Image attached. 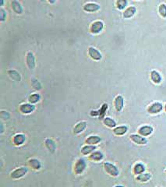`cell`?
<instances>
[{"label": "cell", "instance_id": "32", "mask_svg": "<svg viewBox=\"0 0 166 187\" xmlns=\"http://www.w3.org/2000/svg\"><path fill=\"white\" fill-rule=\"evenodd\" d=\"M32 86L37 90H39L41 89V84L39 83V81H37V79H33V81H32Z\"/></svg>", "mask_w": 166, "mask_h": 187}, {"label": "cell", "instance_id": "29", "mask_svg": "<svg viewBox=\"0 0 166 187\" xmlns=\"http://www.w3.org/2000/svg\"><path fill=\"white\" fill-rule=\"evenodd\" d=\"M145 171V167L141 163H137L135 164L134 168H133V171H134L135 175H140L141 173H143Z\"/></svg>", "mask_w": 166, "mask_h": 187}, {"label": "cell", "instance_id": "35", "mask_svg": "<svg viewBox=\"0 0 166 187\" xmlns=\"http://www.w3.org/2000/svg\"><path fill=\"white\" fill-rule=\"evenodd\" d=\"M47 1H48V2L49 4H54L56 2V0H47Z\"/></svg>", "mask_w": 166, "mask_h": 187}, {"label": "cell", "instance_id": "36", "mask_svg": "<svg viewBox=\"0 0 166 187\" xmlns=\"http://www.w3.org/2000/svg\"><path fill=\"white\" fill-rule=\"evenodd\" d=\"M0 2H1V6H3V4H4V0H0Z\"/></svg>", "mask_w": 166, "mask_h": 187}, {"label": "cell", "instance_id": "30", "mask_svg": "<svg viewBox=\"0 0 166 187\" xmlns=\"http://www.w3.org/2000/svg\"><path fill=\"white\" fill-rule=\"evenodd\" d=\"M126 5H127V0H117L116 1V7L120 10L125 9Z\"/></svg>", "mask_w": 166, "mask_h": 187}, {"label": "cell", "instance_id": "21", "mask_svg": "<svg viewBox=\"0 0 166 187\" xmlns=\"http://www.w3.org/2000/svg\"><path fill=\"white\" fill-rule=\"evenodd\" d=\"M101 141V138L99 136H96V135H93V136H90L85 139V143L87 144H91V145H96L99 143Z\"/></svg>", "mask_w": 166, "mask_h": 187}, {"label": "cell", "instance_id": "10", "mask_svg": "<svg viewBox=\"0 0 166 187\" xmlns=\"http://www.w3.org/2000/svg\"><path fill=\"white\" fill-rule=\"evenodd\" d=\"M163 109V105L160 102H154L147 108V111L150 114H157L161 112Z\"/></svg>", "mask_w": 166, "mask_h": 187}, {"label": "cell", "instance_id": "9", "mask_svg": "<svg viewBox=\"0 0 166 187\" xmlns=\"http://www.w3.org/2000/svg\"><path fill=\"white\" fill-rule=\"evenodd\" d=\"M26 138L25 134H23V133H16L12 137V143L15 146H22L26 142Z\"/></svg>", "mask_w": 166, "mask_h": 187}, {"label": "cell", "instance_id": "1", "mask_svg": "<svg viewBox=\"0 0 166 187\" xmlns=\"http://www.w3.org/2000/svg\"><path fill=\"white\" fill-rule=\"evenodd\" d=\"M86 168H87V162H86L84 158L81 157V158L78 159L77 161L75 162L73 171L77 175H82L84 172Z\"/></svg>", "mask_w": 166, "mask_h": 187}, {"label": "cell", "instance_id": "11", "mask_svg": "<svg viewBox=\"0 0 166 187\" xmlns=\"http://www.w3.org/2000/svg\"><path fill=\"white\" fill-rule=\"evenodd\" d=\"M83 9L85 12H94L100 9V5L95 2H87L83 6Z\"/></svg>", "mask_w": 166, "mask_h": 187}, {"label": "cell", "instance_id": "39", "mask_svg": "<svg viewBox=\"0 0 166 187\" xmlns=\"http://www.w3.org/2000/svg\"><path fill=\"white\" fill-rule=\"evenodd\" d=\"M165 172H166V170H165Z\"/></svg>", "mask_w": 166, "mask_h": 187}, {"label": "cell", "instance_id": "27", "mask_svg": "<svg viewBox=\"0 0 166 187\" xmlns=\"http://www.w3.org/2000/svg\"><path fill=\"white\" fill-rule=\"evenodd\" d=\"M108 108V104L107 103H104L102 104L101 107L100 108V109H98L99 111V119L100 120H103L104 119V116H105V114L107 112V110Z\"/></svg>", "mask_w": 166, "mask_h": 187}, {"label": "cell", "instance_id": "37", "mask_svg": "<svg viewBox=\"0 0 166 187\" xmlns=\"http://www.w3.org/2000/svg\"><path fill=\"white\" fill-rule=\"evenodd\" d=\"M39 1H41V2H44L45 0H39Z\"/></svg>", "mask_w": 166, "mask_h": 187}, {"label": "cell", "instance_id": "34", "mask_svg": "<svg viewBox=\"0 0 166 187\" xmlns=\"http://www.w3.org/2000/svg\"><path fill=\"white\" fill-rule=\"evenodd\" d=\"M90 115L91 117H98L99 111L98 110H91V111H90Z\"/></svg>", "mask_w": 166, "mask_h": 187}, {"label": "cell", "instance_id": "31", "mask_svg": "<svg viewBox=\"0 0 166 187\" xmlns=\"http://www.w3.org/2000/svg\"><path fill=\"white\" fill-rule=\"evenodd\" d=\"M158 12L163 18H166V5L165 4H161L158 7Z\"/></svg>", "mask_w": 166, "mask_h": 187}, {"label": "cell", "instance_id": "18", "mask_svg": "<svg viewBox=\"0 0 166 187\" xmlns=\"http://www.w3.org/2000/svg\"><path fill=\"white\" fill-rule=\"evenodd\" d=\"M153 131H154V129H153V127H151L150 125H143V126H141V127L139 129L138 132H139V134L141 135V136H150L152 132H153Z\"/></svg>", "mask_w": 166, "mask_h": 187}, {"label": "cell", "instance_id": "25", "mask_svg": "<svg viewBox=\"0 0 166 187\" xmlns=\"http://www.w3.org/2000/svg\"><path fill=\"white\" fill-rule=\"evenodd\" d=\"M41 95L38 93H33L28 97V102L31 103V104H37V102L41 101Z\"/></svg>", "mask_w": 166, "mask_h": 187}, {"label": "cell", "instance_id": "16", "mask_svg": "<svg viewBox=\"0 0 166 187\" xmlns=\"http://www.w3.org/2000/svg\"><path fill=\"white\" fill-rule=\"evenodd\" d=\"M97 149V146L95 145H91V144H87L84 145L83 146L81 147L80 150V153L83 155H90L92 152H94V150Z\"/></svg>", "mask_w": 166, "mask_h": 187}, {"label": "cell", "instance_id": "13", "mask_svg": "<svg viewBox=\"0 0 166 187\" xmlns=\"http://www.w3.org/2000/svg\"><path fill=\"white\" fill-rule=\"evenodd\" d=\"M11 8H12V11L17 15L23 14V8L20 2H19L17 0H12L11 2Z\"/></svg>", "mask_w": 166, "mask_h": 187}, {"label": "cell", "instance_id": "12", "mask_svg": "<svg viewBox=\"0 0 166 187\" xmlns=\"http://www.w3.org/2000/svg\"><path fill=\"white\" fill-rule=\"evenodd\" d=\"M129 138H130V139L132 142H134L136 144L144 145L147 143V139L144 136H141V135L132 134L129 136Z\"/></svg>", "mask_w": 166, "mask_h": 187}, {"label": "cell", "instance_id": "4", "mask_svg": "<svg viewBox=\"0 0 166 187\" xmlns=\"http://www.w3.org/2000/svg\"><path fill=\"white\" fill-rule=\"evenodd\" d=\"M36 109V107L34 104L31 103H23L19 105V111L23 114V115H29L30 113L34 112Z\"/></svg>", "mask_w": 166, "mask_h": 187}, {"label": "cell", "instance_id": "23", "mask_svg": "<svg viewBox=\"0 0 166 187\" xmlns=\"http://www.w3.org/2000/svg\"><path fill=\"white\" fill-rule=\"evenodd\" d=\"M136 12V9L134 6H129V8L125 9L123 12V17L125 19H129L133 16Z\"/></svg>", "mask_w": 166, "mask_h": 187}, {"label": "cell", "instance_id": "2", "mask_svg": "<svg viewBox=\"0 0 166 187\" xmlns=\"http://www.w3.org/2000/svg\"><path fill=\"white\" fill-rule=\"evenodd\" d=\"M28 172V168L24 166L19 167V168H16L15 170L10 173V177L12 179H19L23 178L24 175H26Z\"/></svg>", "mask_w": 166, "mask_h": 187}, {"label": "cell", "instance_id": "22", "mask_svg": "<svg viewBox=\"0 0 166 187\" xmlns=\"http://www.w3.org/2000/svg\"><path fill=\"white\" fill-rule=\"evenodd\" d=\"M128 131V127L125 125H120V126H117L115 127L113 129L114 134L116 136H122V135L125 134Z\"/></svg>", "mask_w": 166, "mask_h": 187}, {"label": "cell", "instance_id": "8", "mask_svg": "<svg viewBox=\"0 0 166 187\" xmlns=\"http://www.w3.org/2000/svg\"><path fill=\"white\" fill-rule=\"evenodd\" d=\"M26 63L27 67L30 69H33L36 66V58L34 53L31 51H28L26 55Z\"/></svg>", "mask_w": 166, "mask_h": 187}, {"label": "cell", "instance_id": "28", "mask_svg": "<svg viewBox=\"0 0 166 187\" xmlns=\"http://www.w3.org/2000/svg\"><path fill=\"white\" fill-rule=\"evenodd\" d=\"M150 178H151V175H150V173H141V174L136 176V179L139 181V182H145L150 180Z\"/></svg>", "mask_w": 166, "mask_h": 187}, {"label": "cell", "instance_id": "20", "mask_svg": "<svg viewBox=\"0 0 166 187\" xmlns=\"http://www.w3.org/2000/svg\"><path fill=\"white\" fill-rule=\"evenodd\" d=\"M7 74L9 77L11 79H12L13 81L19 82L21 80V76L19 74V72L15 70V69H9L7 71Z\"/></svg>", "mask_w": 166, "mask_h": 187}, {"label": "cell", "instance_id": "33", "mask_svg": "<svg viewBox=\"0 0 166 187\" xmlns=\"http://www.w3.org/2000/svg\"><path fill=\"white\" fill-rule=\"evenodd\" d=\"M6 19V12L4 9H1L0 10V21L4 22Z\"/></svg>", "mask_w": 166, "mask_h": 187}, {"label": "cell", "instance_id": "15", "mask_svg": "<svg viewBox=\"0 0 166 187\" xmlns=\"http://www.w3.org/2000/svg\"><path fill=\"white\" fill-rule=\"evenodd\" d=\"M89 160L92 161H95V162H98V161H102L104 158V154L101 153V151L98 150H94V152H92L88 157Z\"/></svg>", "mask_w": 166, "mask_h": 187}, {"label": "cell", "instance_id": "6", "mask_svg": "<svg viewBox=\"0 0 166 187\" xmlns=\"http://www.w3.org/2000/svg\"><path fill=\"white\" fill-rule=\"evenodd\" d=\"M87 53H88L89 57L91 59L94 60V61H100L102 58L101 53L94 47H89L88 50H87Z\"/></svg>", "mask_w": 166, "mask_h": 187}, {"label": "cell", "instance_id": "24", "mask_svg": "<svg viewBox=\"0 0 166 187\" xmlns=\"http://www.w3.org/2000/svg\"><path fill=\"white\" fill-rule=\"evenodd\" d=\"M150 79L154 83H160L161 82V76L157 71L153 70L150 72Z\"/></svg>", "mask_w": 166, "mask_h": 187}, {"label": "cell", "instance_id": "3", "mask_svg": "<svg viewBox=\"0 0 166 187\" xmlns=\"http://www.w3.org/2000/svg\"><path fill=\"white\" fill-rule=\"evenodd\" d=\"M104 169L106 172L108 173V175H111L112 177H117L119 174V171H118V168L115 164H111L110 162H104Z\"/></svg>", "mask_w": 166, "mask_h": 187}, {"label": "cell", "instance_id": "5", "mask_svg": "<svg viewBox=\"0 0 166 187\" xmlns=\"http://www.w3.org/2000/svg\"><path fill=\"white\" fill-rule=\"evenodd\" d=\"M104 29V23L101 20H96L90 26V32L92 34H97Z\"/></svg>", "mask_w": 166, "mask_h": 187}, {"label": "cell", "instance_id": "38", "mask_svg": "<svg viewBox=\"0 0 166 187\" xmlns=\"http://www.w3.org/2000/svg\"><path fill=\"white\" fill-rule=\"evenodd\" d=\"M164 110H165V111H166V104L164 105Z\"/></svg>", "mask_w": 166, "mask_h": 187}, {"label": "cell", "instance_id": "7", "mask_svg": "<svg viewBox=\"0 0 166 187\" xmlns=\"http://www.w3.org/2000/svg\"><path fill=\"white\" fill-rule=\"evenodd\" d=\"M87 121H80V122H77L75 125V126L72 129V132L75 135H79L83 132L85 129H87Z\"/></svg>", "mask_w": 166, "mask_h": 187}, {"label": "cell", "instance_id": "19", "mask_svg": "<svg viewBox=\"0 0 166 187\" xmlns=\"http://www.w3.org/2000/svg\"><path fill=\"white\" fill-rule=\"evenodd\" d=\"M44 144L45 146L47 147L48 150H49L51 153H54L56 150V143L51 138H46L44 139Z\"/></svg>", "mask_w": 166, "mask_h": 187}, {"label": "cell", "instance_id": "26", "mask_svg": "<svg viewBox=\"0 0 166 187\" xmlns=\"http://www.w3.org/2000/svg\"><path fill=\"white\" fill-rule=\"evenodd\" d=\"M103 123L108 128H115L116 127V122L113 118L110 117H104L103 119Z\"/></svg>", "mask_w": 166, "mask_h": 187}, {"label": "cell", "instance_id": "14", "mask_svg": "<svg viewBox=\"0 0 166 187\" xmlns=\"http://www.w3.org/2000/svg\"><path fill=\"white\" fill-rule=\"evenodd\" d=\"M27 164L30 168H31L33 170H35V171H38L41 168V162L40 161V160L37 158H30L28 159L27 161Z\"/></svg>", "mask_w": 166, "mask_h": 187}, {"label": "cell", "instance_id": "17", "mask_svg": "<svg viewBox=\"0 0 166 187\" xmlns=\"http://www.w3.org/2000/svg\"><path fill=\"white\" fill-rule=\"evenodd\" d=\"M114 106L118 112L122 111L124 106V99L122 96L118 95L115 97V101H114Z\"/></svg>", "mask_w": 166, "mask_h": 187}]
</instances>
